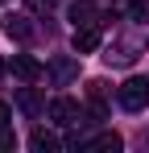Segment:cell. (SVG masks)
Listing matches in <instances>:
<instances>
[{
  "mask_svg": "<svg viewBox=\"0 0 149 153\" xmlns=\"http://www.w3.org/2000/svg\"><path fill=\"white\" fill-rule=\"evenodd\" d=\"M4 71H8V66H4V58H0V79H4Z\"/></svg>",
  "mask_w": 149,
  "mask_h": 153,
  "instance_id": "9a60e30c",
  "label": "cell"
},
{
  "mask_svg": "<svg viewBox=\"0 0 149 153\" xmlns=\"http://www.w3.org/2000/svg\"><path fill=\"white\" fill-rule=\"evenodd\" d=\"M149 42V33L145 37H128V42H116V46H108V54H104V62L108 66H128L133 58H137V50Z\"/></svg>",
  "mask_w": 149,
  "mask_h": 153,
  "instance_id": "7a4b0ae2",
  "label": "cell"
},
{
  "mask_svg": "<svg viewBox=\"0 0 149 153\" xmlns=\"http://www.w3.org/2000/svg\"><path fill=\"white\" fill-rule=\"evenodd\" d=\"M71 21L74 25H104V17H99V8L91 0H74L71 4Z\"/></svg>",
  "mask_w": 149,
  "mask_h": 153,
  "instance_id": "8992f818",
  "label": "cell"
},
{
  "mask_svg": "<svg viewBox=\"0 0 149 153\" xmlns=\"http://www.w3.org/2000/svg\"><path fill=\"white\" fill-rule=\"evenodd\" d=\"M29 149H37V153H54V149H58V137H54V132H46V128H37V132L29 137Z\"/></svg>",
  "mask_w": 149,
  "mask_h": 153,
  "instance_id": "30bf717a",
  "label": "cell"
},
{
  "mask_svg": "<svg viewBox=\"0 0 149 153\" xmlns=\"http://www.w3.org/2000/svg\"><path fill=\"white\" fill-rule=\"evenodd\" d=\"M99 50V25H74V54H95Z\"/></svg>",
  "mask_w": 149,
  "mask_h": 153,
  "instance_id": "5b68a950",
  "label": "cell"
},
{
  "mask_svg": "<svg viewBox=\"0 0 149 153\" xmlns=\"http://www.w3.org/2000/svg\"><path fill=\"white\" fill-rule=\"evenodd\" d=\"M17 108H21L25 116H42V112H46V103H42V95H37L33 87H21V91H17Z\"/></svg>",
  "mask_w": 149,
  "mask_h": 153,
  "instance_id": "9c48e42d",
  "label": "cell"
},
{
  "mask_svg": "<svg viewBox=\"0 0 149 153\" xmlns=\"http://www.w3.org/2000/svg\"><path fill=\"white\" fill-rule=\"evenodd\" d=\"M8 71H13L17 79H25V83H33V79H42V62H37V58H29V54H17Z\"/></svg>",
  "mask_w": 149,
  "mask_h": 153,
  "instance_id": "52a82bcc",
  "label": "cell"
},
{
  "mask_svg": "<svg viewBox=\"0 0 149 153\" xmlns=\"http://www.w3.org/2000/svg\"><path fill=\"white\" fill-rule=\"evenodd\" d=\"M0 4H8V0H0Z\"/></svg>",
  "mask_w": 149,
  "mask_h": 153,
  "instance_id": "2e32d148",
  "label": "cell"
},
{
  "mask_svg": "<svg viewBox=\"0 0 149 153\" xmlns=\"http://www.w3.org/2000/svg\"><path fill=\"white\" fill-rule=\"evenodd\" d=\"M83 149H120V137L116 132H99V137H91V141H83Z\"/></svg>",
  "mask_w": 149,
  "mask_h": 153,
  "instance_id": "8fae6325",
  "label": "cell"
},
{
  "mask_svg": "<svg viewBox=\"0 0 149 153\" xmlns=\"http://www.w3.org/2000/svg\"><path fill=\"white\" fill-rule=\"evenodd\" d=\"M149 17V0H133V21H145Z\"/></svg>",
  "mask_w": 149,
  "mask_h": 153,
  "instance_id": "7c38bea8",
  "label": "cell"
},
{
  "mask_svg": "<svg viewBox=\"0 0 149 153\" xmlns=\"http://www.w3.org/2000/svg\"><path fill=\"white\" fill-rule=\"evenodd\" d=\"M116 100H120V108H128V112H145V103H149V79H141V75L124 79L120 87H116Z\"/></svg>",
  "mask_w": 149,
  "mask_h": 153,
  "instance_id": "6da1fadb",
  "label": "cell"
},
{
  "mask_svg": "<svg viewBox=\"0 0 149 153\" xmlns=\"http://www.w3.org/2000/svg\"><path fill=\"white\" fill-rule=\"evenodd\" d=\"M50 120H54V124H79V120H83V103L58 95V100L50 103Z\"/></svg>",
  "mask_w": 149,
  "mask_h": 153,
  "instance_id": "3957f363",
  "label": "cell"
},
{
  "mask_svg": "<svg viewBox=\"0 0 149 153\" xmlns=\"http://www.w3.org/2000/svg\"><path fill=\"white\" fill-rule=\"evenodd\" d=\"M50 79H54L58 87H66L71 79H79V62H74V58H54V62H50Z\"/></svg>",
  "mask_w": 149,
  "mask_h": 153,
  "instance_id": "ba28073f",
  "label": "cell"
},
{
  "mask_svg": "<svg viewBox=\"0 0 149 153\" xmlns=\"http://www.w3.org/2000/svg\"><path fill=\"white\" fill-rule=\"evenodd\" d=\"M0 29H4V37H13V42H29V37H33L29 17H17V13H8V17L0 21Z\"/></svg>",
  "mask_w": 149,
  "mask_h": 153,
  "instance_id": "277c9868",
  "label": "cell"
},
{
  "mask_svg": "<svg viewBox=\"0 0 149 153\" xmlns=\"http://www.w3.org/2000/svg\"><path fill=\"white\" fill-rule=\"evenodd\" d=\"M0 149H17V137H13V132H8V124L0 128Z\"/></svg>",
  "mask_w": 149,
  "mask_h": 153,
  "instance_id": "4fadbf2b",
  "label": "cell"
},
{
  "mask_svg": "<svg viewBox=\"0 0 149 153\" xmlns=\"http://www.w3.org/2000/svg\"><path fill=\"white\" fill-rule=\"evenodd\" d=\"M8 120H13V108H8V103H4V100H0V128H4V124H8Z\"/></svg>",
  "mask_w": 149,
  "mask_h": 153,
  "instance_id": "5bb4252c",
  "label": "cell"
}]
</instances>
